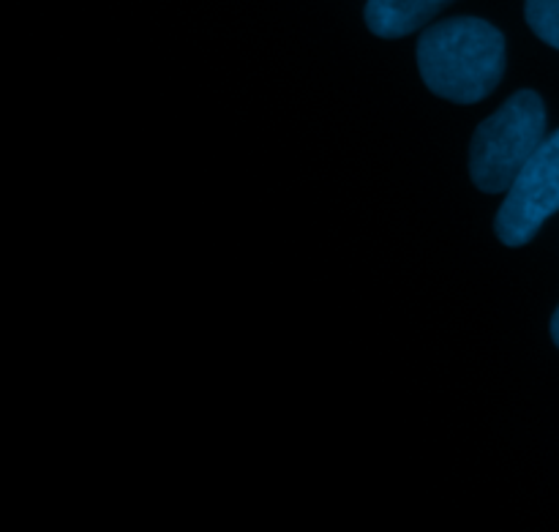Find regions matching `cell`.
<instances>
[{
    "mask_svg": "<svg viewBox=\"0 0 559 532\" xmlns=\"http://www.w3.org/2000/svg\"><path fill=\"white\" fill-rule=\"evenodd\" d=\"M418 69L431 93L448 102L475 104L500 85L506 38L478 16L437 22L418 42Z\"/></svg>",
    "mask_w": 559,
    "mask_h": 532,
    "instance_id": "1",
    "label": "cell"
},
{
    "mask_svg": "<svg viewBox=\"0 0 559 532\" xmlns=\"http://www.w3.org/2000/svg\"><path fill=\"white\" fill-rule=\"evenodd\" d=\"M546 134L544 98L519 91L478 126L469 147V175L486 194H502L540 147Z\"/></svg>",
    "mask_w": 559,
    "mask_h": 532,
    "instance_id": "2",
    "label": "cell"
},
{
    "mask_svg": "<svg viewBox=\"0 0 559 532\" xmlns=\"http://www.w3.org/2000/svg\"><path fill=\"white\" fill-rule=\"evenodd\" d=\"M559 211V131L540 142L522 173L513 178L497 213V238L506 246H524L544 222Z\"/></svg>",
    "mask_w": 559,
    "mask_h": 532,
    "instance_id": "3",
    "label": "cell"
},
{
    "mask_svg": "<svg viewBox=\"0 0 559 532\" xmlns=\"http://www.w3.org/2000/svg\"><path fill=\"white\" fill-rule=\"evenodd\" d=\"M453 0H369L366 25L380 38H402L424 27Z\"/></svg>",
    "mask_w": 559,
    "mask_h": 532,
    "instance_id": "4",
    "label": "cell"
},
{
    "mask_svg": "<svg viewBox=\"0 0 559 532\" xmlns=\"http://www.w3.org/2000/svg\"><path fill=\"white\" fill-rule=\"evenodd\" d=\"M527 22L535 36L559 49V0H527Z\"/></svg>",
    "mask_w": 559,
    "mask_h": 532,
    "instance_id": "5",
    "label": "cell"
},
{
    "mask_svg": "<svg viewBox=\"0 0 559 532\" xmlns=\"http://www.w3.org/2000/svg\"><path fill=\"white\" fill-rule=\"evenodd\" d=\"M551 339H555V344L559 347V309L555 311V317H551Z\"/></svg>",
    "mask_w": 559,
    "mask_h": 532,
    "instance_id": "6",
    "label": "cell"
}]
</instances>
